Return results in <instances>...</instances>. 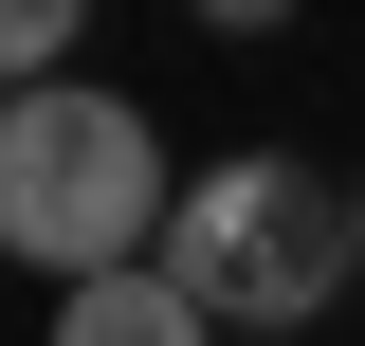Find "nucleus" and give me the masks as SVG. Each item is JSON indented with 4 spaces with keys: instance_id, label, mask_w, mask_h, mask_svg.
<instances>
[{
    "instance_id": "f257e3e1",
    "label": "nucleus",
    "mask_w": 365,
    "mask_h": 346,
    "mask_svg": "<svg viewBox=\"0 0 365 346\" xmlns=\"http://www.w3.org/2000/svg\"><path fill=\"white\" fill-rule=\"evenodd\" d=\"M165 128H146L110 73H37V91H0V256L55 273V292H91V273H128L165 256Z\"/></svg>"
},
{
    "instance_id": "f03ea898",
    "label": "nucleus",
    "mask_w": 365,
    "mask_h": 346,
    "mask_svg": "<svg viewBox=\"0 0 365 346\" xmlns=\"http://www.w3.org/2000/svg\"><path fill=\"white\" fill-rule=\"evenodd\" d=\"M165 292L201 310V328H256V346H311V310L329 292H365V256H347V182L329 164H292V146H237V164H201L165 201Z\"/></svg>"
},
{
    "instance_id": "7ed1b4c3",
    "label": "nucleus",
    "mask_w": 365,
    "mask_h": 346,
    "mask_svg": "<svg viewBox=\"0 0 365 346\" xmlns=\"http://www.w3.org/2000/svg\"><path fill=\"white\" fill-rule=\"evenodd\" d=\"M55 346H220V328L165 292V256H128V273H91V292H55Z\"/></svg>"
},
{
    "instance_id": "20e7f679",
    "label": "nucleus",
    "mask_w": 365,
    "mask_h": 346,
    "mask_svg": "<svg viewBox=\"0 0 365 346\" xmlns=\"http://www.w3.org/2000/svg\"><path fill=\"white\" fill-rule=\"evenodd\" d=\"M73 37H91V0H0V91L73 73Z\"/></svg>"
},
{
    "instance_id": "39448f33",
    "label": "nucleus",
    "mask_w": 365,
    "mask_h": 346,
    "mask_svg": "<svg viewBox=\"0 0 365 346\" xmlns=\"http://www.w3.org/2000/svg\"><path fill=\"white\" fill-rule=\"evenodd\" d=\"M182 19H201V37H274L292 0H182Z\"/></svg>"
},
{
    "instance_id": "423d86ee",
    "label": "nucleus",
    "mask_w": 365,
    "mask_h": 346,
    "mask_svg": "<svg viewBox=\"0 0 365 346\" xmlns=\"http://www.w3.org/2000/svg\"><path fill=\"white\" fill-rule=\"evenodd\" d=\"M347 256H365V182H347Z\"/></svg>"
}]
</instances>
